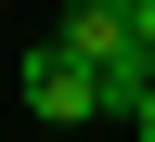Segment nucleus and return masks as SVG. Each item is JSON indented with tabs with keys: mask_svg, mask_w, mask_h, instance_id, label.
I'll list each match as a JSON object with an SVG mask.
<instances>
[{
	"mask_svg": "<svg viewBox=\"0 0 155 142\" xmlns=\"http://www.w3.org/2000/svg\"><path fill=\"white\" fill-rule=\"evenodd\" d=\"M129 129H142V142H155V78H142V104H129Z\"/></svg>",
	"mask_w": 155,
	"mask_h": 142,
	"instance_id": "nucleus-2",
	"label": "nucleus"
},
{
	"mask_svg": "<svg viewBox=\"0 0 155 142\" xmlns=\"http://www.w3.org/2000/svg\"><path fill=\"white\" fill-rule=\"evenodd\" d=\"M116 13H129V0H116Z\"/></svg>",
	"mask_w": 155,
	"mask_h": 142,
	"instance_id": "nucleus-4",
	"label": "nucleus"
},
{
	"mask_svg": "<svg viewBox=\"0 0 155 142\" xmlns=\"http://www.w3.org/2000/svg\"><path fill=\"white\" fill-rule=\"evenodd\" d=\"M129 26H142V39H155V0H129Z\"/></svg>",
	"mask_w": 155,
	"mask_h": 142,
	"instance_id": "nucleus-3",
	"label": "nucleus"
},
{
	"mask_svg": "<svg viewBox=\"0 0 155 142\" xmlns=\"http://www.w3.org/2000/svg\"><path fill=\"white\" fill-rule=\"evenodd\" d=\"M26 116H39V129H91V116H104V78H91L78 39H39V52H26Z\"/></svg>",
	"mask_w": 155,
	"mask_h": 142,
	"instance_id": "nucleus-1",
	"label": "nucleus"
}]
</instances>
